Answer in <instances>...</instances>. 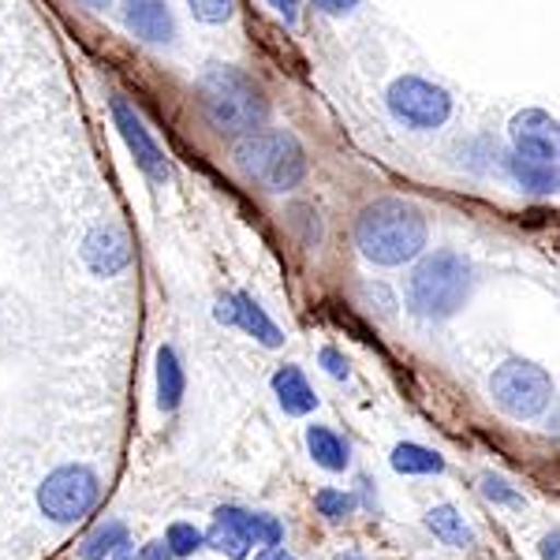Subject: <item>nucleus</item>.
<instances>
[{"mask_svg":"<svg viewBox=\"0 0 560 560\" xmlns=\"http://www.w3.org/2000/svg\"><path fill=\"white\" fill-rule=\"evenodd\" d=\"M355 243L374 266H404L427 247V217L404 198H377L359 213Z\"/></svg>","mask_w":560,"mask_h":560,"instance_id":"obj_1","label":"nucleus"},{"mask_svg":"<svg viewBox=\"0 0 560 560\" xmlns=\"http://www.w3.org/2000/svg\"><path fill=\"white\" fill-rule=\"evenodd\" d=\"M198 102H202L206 120L224 135H250L266 124L269 102L247 71L232 65H213L198 79Z\"/></svg>","mask_w":560,"mask_h":560,"instance_id":"obj_2","label":"nucleus"},{"mask_svg":"<svg viewBox=\"0 0 560 560\" xmlns=\"http://www.w3.org/2000/svg\"><path fill=\"white\" fill-rule=\"evenodd\" d=\"M475 292V266L456 250H433L419 261V269L411 273L408 284V306L411 314L427 322H445L456 311H464V303Z\"/></svg>","mask_w":560,"mask_h":560,"instance_id":"obj_3","label":"nucleus"},{"mask_svg":"<svg viewBox=\"0 0 560 560\" xmlns=\"http://www.w3.org/2000/svg\"><path fill=\"white\" fill-rule=\"evenodd\" d=\"M236 161L243 173L273 195L295 191L306 179V150H303V142L284 128L243 135V142L236 147Z\"/></svg>","mask_w":560,"mask_h":560,"instance_id":"obj_4","label":"nucleus"},{"mask_svg":"<svg viewBox=\"0 0 560 560\" xmlns=\"http://www.w3.org/2000/svg\"><path fill=\"white\" fill-rule=\"evenodd\" d=\"M388 116L408 131H438L453 116V97L445 86L422 75H400L385 94Z\"/></svg>","mask_w":560,"mask_h":560,"instance_id":"obj_5","label":"nucleus"},{"mask_svg":"<svg viewBox=\"0 0 560 560\" xmlns=\"http://www.w3.org/2000/svg\"><path fill=\"white\" fill-rule=\"evenodd\" d=\"M490 393L497 400V408L509 411L512 419H535L546 411L549 396H553V382L549 374L527 359H509L493 370L490 377Z\"/></svg>","mask_w":560,"mask_h":560,"instance_id":"obj_6","label":"nucleus"},{"mask_svg":"<svg viewBox=\"0 0 560 560\" xmlns=\"http://www.w3.org/2000/svg\"><path fill=\"white\" fill-rule=\"evenodd\" d=\"M102 497V482L83 464H65L45 475L38 486V504L52 523H75L83 520Z\"/></svg>","mask_w":560,"mask_h":560,"instance_id":"obj_7","label":"nucleus"},{"mask_svg":"<svg viewBox=\"0 0 560 560\" xmlns=\"http://www.w3.org/2000/svg\"><path fill=\"white\" fill-rule=\"evenodd\" d=\"M108 113H113V124H116V131L124 135V142H128V150H131V158H135V165L147 173L153 184H165L168 179V158H165V150L158 147V139L150 135V128L142 124V116L135 113V105L124 102L120 94H113L108 97Z\"/></svg>","mask_w":560,"mask_h":560,"instance_id":"obj_8","label":"nucleus"},{"mask_svg":"<svg viewBox=\"0 0 560 560\" xmlns=\"http://www.w3.org/2000/svg\"><path fill=\"white\" fill-rule=\"evenodd\" d=\"M124 23L135 38L147 45H173L176 42V15L168 0H124Z\"/></svg>","mask_w":560,"mask_h":560,"instance_id":"obj_9","label":"nucleus"},{"mask_svg":"<svg viewBox=\"0 0 560 560\" xmlns=\"http://www.w3.org/2000/svg\"><path fill=\"white\" fill-rule=\"evenodd\" d=\"M512 147L516 153H527V158L538 161H553L557 165V120L541 108H527L512 120Z\"/></svg>","mask_w":560,"mask_h":560,"instance_id":"obj_10","label":"nucleus"},{"mask_svg":"<svg viewBox=\"0 0 560 560\" xmlns=\"http://www.w3.org/2000/svg\"><path fill=\"white\" fill-rule=\"evenodd\" d=\"M83 258L97 277H116L120 269H128L131 247H128L124 229H116V224H97L83 243Z\"/></svg>","mask_w":560,"mask_h":560,"instance_id":"obj_11","label":"nucleus"},{"mask_svg":"<svg viewBox=\"0 0 560 560\" xmlns=\"http://www.w3.org/2000/svg\"><path fill=\"white\" fill-rule=\"evenodd\" d=\"M504 168H509V176L530 195H553L560 184L553 161H538V158H527V153H516V150L504 158Z\"/></svg>","mask_w":560,"mask_h":560,"instance_id":"obj_12","label":"nucleus"},{"mask_svg":"<svg viewBox=\"0 0 560 560\" xmlns=\"http://www.w3.org/2000/svg\"><path fill=\"white\" fill-rule=\"evenodd\" d=\"M273 393L288 415H311L318 408V396H314V388L303 377L300 366H280L273 374Z\"/></svg>","mask_w":560,"mask_h":560,"instance_id":"obj_13","label":"nucleus"},{"mask_svg":"<svg viewBox=\"0 0 560 560\" xmlns=\"http://www.w3.org/2000/svg\"><path fill=\"white\" fill-rule=\"evenodd\" d=\"M232 300H236V322L232 325H240L247 337H255L258 345H266V348H280L284 345V332H280V325L269 318L261 306L250 300L247 292H232Z\"/></svg>","mask_w":560,"mask_h":560,"instance_id":"obj_14","label":"nucleus"},{"mask_svg":"<svg viewBox=\"0 0 560 560\" xmlns=\"http://www.w3.org/2000/svg\"><path fill=\"white\" fill-rule=\"evenodd\" d=\"M306 448H311L314 464L325 467V471H345V467L351 464L348 441L340 438L337 430H329V427H311V430H306Z\"/></svg>","mask_w":560,"mask_h":560,"instance_id":"obj_15","label":"nucleus"},{"mask_svg":"<svg viewBox=\"0 0 560 560\" xmlns=\"http://www.w3.org/2000/svg\"><path fill=\"white\" fill-rule=\"evenodd\" d=\"M184 388H187L184 363H179L176 351L165 345L158 351V408L176 411L179 400H184Z\"/></svg>","mask_w":560,"mask_h":560,"instance_id":"obj_16","label":"nucleus"},{"mask_svg":"<svg viewBox=\"0 0 560 560\" xmlns=\"http://www.w3.org/2000/svg\"><path fill=\"white\" fill-rule=\"evenodd\" d=\"M427 527H430L441 541H445V546H453V549L475 546V530L467 527V520L459 516L453 504H438V509H430V512H427Z\"/></svg>","mask_w":560,"mask_h":560,"instance_id":"obj_17","label":"nucleus"},{"mask_svg":"<svg viewBox=\"0 0 560 560\" xmlns=\"http://www.w3.org/2000/svg\"><path fill=\"white\" fill-rule=\"evenodd\" d=\"M388 459H393V467L400 475H441V471H445V459H441L427 445H415V441H404V445H396Z\"/></svg>","mask_w":560,"mask_h":560,"instance_id":"obj_18","label":"nucleus"},{"mask_svg":"<svg viewBox=\"0 0 560 560\" xmlns=\"http://www.w3.org/2000/svg\"><path fill=\"white\" fill-rule=\"evenodd\" d=\"M128 546H131L128 527H124L120 520H108L83 541V560H105V557L120 553V549H128Z\"/></svg>","mask_w":560,"mask_h":560,"instance_id":"obj_19","label":"nucleus"},{"mask_svg":"<svg viewBox=\"0 0 560 560\" xmlns=\"http://www.w3.org/2000/svg\"><path fill=\"white\" fill-rule=\"evenodd\" d=\"M165 546L173 557H191L195 549H202V530L195 523H173L165 535Z\"/></svg>","mask_w":560,"mask_h":560,"instance_id":"obj_20","label":"nucleus"},{"mask_svg":"<svg viewBox=\"0 0 560 560\" xmlns=\"http://www.w3.org/2000/svg\"><path fill=\"white\" fill-rule=\"evenodd\" d=\"M314 504H318V512L325 520H345L355 512V497L345 493V490H322L314 497Z\"/></svg>","mask_w":560,"mask_h":560,"instance_id":"obj_21","label":"nucleus"},{"mask_svg":"<svg viewBox=\"0 0 560 560\" xmlns=\"http://www.w3.org/2000/svg\"><path fill=\"white\" fill-rule=\"evenodd\" d=\"M195 12V20L210 23V26H221L232 20V12H236V0H187Z\"/></svg>","mask_w":560,"mask_h":560,"instance_id":"obj_22","label":"nucleus"},{"mask_svg":"<svg viewBox=\"0 0 560 560\" xmlns=\"http://www.w3.org/2000/svg\"><path fill=\"white\" fill-rule=\"evenodd\" d=\"M482 493L490 497V501H497V504H523V497L512 490V486L504 482L501 475H486L482 478Z\"/></svg>","mask_w":560,"mask_h":560,"instance_id":"obj_23","label":"nucleus"},{"mask_svg":"<svg viewBox=\"0 0 560 560\" xmlns=\"http://www.w3.org/2000/svg\"><path fill=\"white\" fill-rule=\"evenodd\" d=\"M322 366H325V374L329 377H337V382H348V374H351V366H348V359L340 355L337 348H322Z\"/></svg>","mask_w":560,"mask_h":560,"instance_id":"obj_24","label":"nucleus"},{"mask_svg":"<svg viewBox=\"0 0 560 560\" xmlns=\"http://www.w3.org/2000/svg\"><path fill=\"white\" fill-rule=\"evenodd\" d=\"M269 8H273V12H277L288 26L300 23V0H269Z\"/></svg>","mask_w":560,"mask_h":560,"instance_id":"obj_25","label":"nucleus"},{"mask_svg":"<svg viewBox=\"0 0 560 560\" xmlns=\"http://www.w3.org/2000/svg\"><path fill=\"white\" fill-rule=\"evenodd\" d=\"M314 4H318L325 15H348L359 8V0H314Z\"/></svg>","mask_w":560,"mask_h":560,"instance_id":"obj_26","label":"nucleus"},{"mask_svg":"<svg viewBox=\"0 0 560 560\" xmlns=\"http://www.w3.org/2000/svg\"><path fill=\"white\" fill-rule=\"evenodd\" d=\"M213 318L224 322V325L236 322V300H232V295H221V300H217V306H213Z\"/></svg>","mask_w":560,"mask_h":560,"instance_id":"obj_27","label":"nucleus"},{"mask_svg":"<svg viewBox=\"0 0 560 560\" xmlns=\"http://www.w3.org/2000/svg\"><path fill=\"white\" fill-rule=\"evenodd\" d=\"M560 535H557V530H553V535H546V538H541V560H560Z\"/></svg>","mask_w":560,"mask_h":560,"instance_id":"obj_28","label":"nucleus"},{"mask_svg":"<svg viewBox=\"0 0 560 560\" xmlns=\"http://www.w3.org/2000/svg\"><path fill=\"white\" fill-rule=\"evenodd\" d=\"M255 560H295L288 549H280V546H266V553H258Z\"/></svg>","mask_w":560,"mask_h":560,"instance_id":"obj_29","label":"nucleus"},{"mask_svg":"<svg viewBox=\"0 0 560 560\" xmlns=\"http://www.w3.org/2000/svg\"><path fill=\"white\" fill-rule=\"evenodd\" d=\"M83 4L90 8V12H105V8H108V0H83Z\"/></svg>","mask_w":560,"mask_h":560,"instance_id":"obj_30","label":"nucleus"},{"mask_svg":"<svg viewBox=\"0 0 560 560\" xmlns=\"http://www.w3.org/2000/svg\"><path fill=\"white\" fill-rule=\"evenodd\" d=\"M345 560H363V557H345Z\"/></svg>","mask_w":560,"mask_h":560,"instance_id":"obj_31","label":"nucleus"}]
</instances>
